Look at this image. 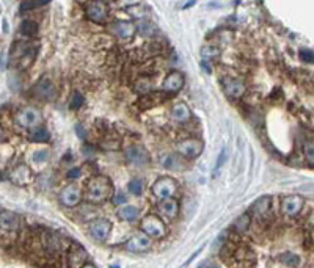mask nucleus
Instances as JSON below:
<instances>
[{
	"mask_svg": "<svg viewBox=\"0 0 314 268\" xmlns=\"http://www.w3.org/2000/svg\"><path fill=\"white\" fill-rule=\"evenodd\" d=\"M113 196V184L107 176H94L87 184V198L90 203L101 204Z\"/></svg>",
	"mask_w": 314,
	"mask_h": 268,
	"instance_id": "f257e3e1",
	"label": "nucleus"
},
{
	"mask_svg": "<svg viewBox=\"0 0 314 268\" xmlns=\"http://www.w3.org/2000/svg\"><path fill=\"white\" fill-rule=\"evenodd\" d=\"M15 121L22 129H35L43 123V113L33 105H27V107H22V109L16 113Z\"/></svg>",
	"mask_w": 314,
	"mask_h": 268,
	"instance_id": "f03ea898",
	"label": "nucleus"
},
{
	"mask_svg": "<svg viewBox=\"0 0 314 268\" xmlns=\"http://www.w3.org/2000/svg\"><path fill=\"white\" fill-rule=\"evenodd\" d=\"M140 229L149 238H162L167 234L165 223H163L157 215H146L140 223Z\"/></svg>",
	"mask_w": 314,
	"mask_h": 268,
	"instance_id": "7ed1b4c3",
	"label": "nucleus"
},
{
	"mask_svg": "<svg viewBox=\"0 0 314 268\" xmlns=\"http://www.w3.org/2000/svg\"><path fill=\"white\" fill-rule=\"evenodd\" d=\"M176 190H177V184L171 177H160L159 181L153 184V189H151L153 195L160 201L167 198H173Z\"/></svg>",
	"mask_w": 314,
	"mask_h": 268,
	"instance_id": "20e7f679",
	"label": "nucleus"
},
{
	"mask_svg": "<svg viewBox=\"0 0 314 268\" xmlns=\"http://www.w3.org/2000/svg\"><path fill=\"white\" fill-rule=\"evenodd\" d=\"M303 206H305L303 196H300V195L284 196L283 201H281V213H283L284 217H288V218L297 217L298 213L302 212Z\"/></svg>",
	"mask_w": 314,
	"mask_h": 268,
	"instance_id": "39448f33",
	"label": "nucleus"
},
{
	"mask_svg": "<svg viewBox=\"0 0 314 268\" xmlns=\"http://www.w3.org/2000/svg\"><path fill=\"white\" fill-rule=\"evenodd\" d=\"M82 201V189L77 184H68L65 189L60 192V203L65 207H76Z\"/></svg>",
	"mask_w": 314,
	"mask_h": 268,
	"instance_id": "423d86ee",
	"label": "nucleus"
},
{
	"mask_svg": "<svg viewBox=\"0 0 314 268\" xmlns=\"http://www.w3.org/2000/svg\"><path fill=\"white\" fill-rule=\"evenodd\" d=\"M203 149H204L203 141H200L197 138H187V140H182L181 143H177V152L187 158L200 157Z\"/></svg>",
	"mask_w": 314,
	"mask_h": 268,
	"instance_id": "0eeeda50",
	"label": "nucleus"
},
{
	"mask_svg": "<svg viewBox=\"0 0 314 268\" xmlns=\"http://www.w3.org/2000/svg\"><path fill=\"white\" fill-rule=\"evenodd\" d=\"M90 235L91 238H94L96 242H105L110 235V231H112V223L105 220V218H99V220H94L91 224H90Z\"/></svg>",
	"mask_w": 314,
	"mask_h": 268,
	"instance_id": "6e6552de",
	"label": "nucleus"
},
{
	"mask_svg": "<svg viewBox=\"0 0 314 268\" xmlns=\"http://www.w3.org/2000/svg\"><path fill=\"white\" fill-rule=\"evenodd\" d=\"M124 155H126L128 162L131 165H135V166H143V165H146L149 162V154H148V151L145 149L143 146H140V144H132V146H129L128 149H126V152H124Z\"/></svg>",
	"mask_w": 314,
	"mask_h": 268,
	"instance_id": "1a4fd4ad",
	"label": "nucleus"
},
{
	"mask_svg": "<svg viewBox=\"0 0 314 268\" xmlns=\"http://www.w3.org/2000/svg\"><path fill=\"white\" fill-rule=\"evenodd\" d=\"M108 30L119 39H131L137 32V25L129 21H115L113 24L108 25Z\"/></svg>",
	"mask_w": 314,
	"mask_h": 268,
	"instance_id": "9d476101",
	"label": "nucleus"
},
{
	"mask_svg": "<svg viewBox=\"0 0 314 268\" xmlns=\"http://www.w3.org/2000/svg\"><path fill=\"white\" fill-rule=\"evenodd\" d=\"M35 95L43 101H53L57 98V86L49 78H41L33 88Z\"/></svg>",
	"mask_w": 314,
	"mask_h": 268,
	"instance_id": "9b49d317",
	"label": "nucleus"
},
{
	"mask_svg": "<svg viewBox=\"0 0 314 268\" xmlns=\"http://www.w3.org/2000/svg\"><path fill=\"white\" fill-rule=\"evenodd\" d=\"M107 7L102 2H90L85 7V15L90 21L96 22V24H102L107 19Z\"/></svg>",
	"mask_w": 314,
	"mask_h": 268,
	"instance_id": "f8f14e48",
	"label": "nucleus"
},
{
	"mask_svg": "<svg viewBox=\"0 0 314 268\" xmlns=\"http://www.w3.org/2000/svg\"><path fill=\"white\" fill-rule=\"evenodd\" d=\"M184 75L179 71H171L165 78H163L162 90L165 93H179L184 88Z\"/></svg>",
	"mask_w": 314,
	"mask_h": 268,
	"instance_id": "ddd939ff",
	"label": "nucleus"
},
{
	"mask_svg": "<svg viewBox=\"0 0 314 268\" xmlns=\"http://www.w3.org/2000/svg\"><path fill=\"white\" fill-rule=\"evenodd\" d=\"M19 226H21V218L15 212H10V210L0 212V231L16 232L19 231Z\"/></svg>",
	"mask_w": 314,
	"mask_h": 268,
	"instance_id": "4468645a",
	"label": "nucleus"
},
{
	"mask_svg": "<svg viewBox=\"0 0 314 268\" xmlns=\"http://www.w3.org/2000/svg\"><path fill=\"white\" fill-rule=\"evenodd\" d=\"M223 91H225V95L231 99H239L243 96V93H245V85L242 80L239 78H223Z\"/></svg>",
	"mask_w": 314,
	"mask_h": 268,
	"instance_id": "2eb2a0df",
	"label": "nucleus"
},
{
	"mask_svg": "<svg viewBox=\"0 0 314 268\" xmlns=\"http://www.w3.org/2000/svg\"><path fill=\"white\" fill-rule=\"evenodd\" d=\"M149 248H151V238L145 235L143 232L132 235L126 242V249L132 252H145Z\"/></svg>",
	"mask_w": 314,
	"mask_h": 268,
	"instance_id": "dca6fc26",
	"label": "nucleus"
},
{
	"mask_svg": "<svg viewBox=\"0 0 314 268\" xmlns=\"http://www.w3.org/2000/svg\"><path fill=\"white\" fill-rule=\"evenodd\" d=\"M159 213L165 218H176L179 213V203L174 198L162 199L159 204Z\"/></svg>",
	"mask_w": 314,
	"mask_h": 268,
	"instance_id": "f3484780",
	"label": "nucleus"
},
{
	"mask_svg": "<svg viewBox=\"0 0 314 268\" xmlns=\"http://www.w3.org/2000/svg\"><path fill=\"white\" fill-rule=\"evenodd\" d=\"M171 118L174 119L176 123H187L192 119V110L190 107L184 102H177L176 105H173L171 109Z\"/></svg>",
	"mask_w": 314,
	"mask_h": 268,
	"instance_id": "a211bd4d",
	"label": "nucleus"
},
{
	"mask_svg": "<svg viewBox=\"0 0 314 268\" xmlns=\"http://www.w3.org/2000/svg\"><path fill=\"white\" fill-rule=\"evenodd\" d=\"M10 179L18 185H27L32 181V171L25 165H19L10 172Z\"/></svg>",
	"mask_w": 314,
	"mask_h": 268,
	"instance_id": "6ab92c4d",
	"label": "nucleus"
},
{
	"mask_svg": "<svg viewBox=\"0 0 314 268\" xmlns=\"http://www.w3.org/2000/svg\"><path fill=\"white\" fill-rule=\"evenodd\" d=\"M272 207V198L270 196H261L258 201H255L252 206V213L255 217H266Z\"/></svg>",
	"mask_w": 314,
	"mask_h": 268,
	"instance_id": "aec40b11",
	"label": "nucleus"
},
{
	"mask_svg": "<svg viewBox=\"0 0 314 268\" xmlns=\"http://www.w3.org/2000/svg\"><path fill=\"white\" fill-rule=\"evenodd\" d=\"M116 215L122 221H134V220H137L140 217V209L135 207V206H131V204H122L116 210Z\"/></svg>",
	"mask_w": 314,
	"mask_h": 268,
	"instance_id": "412c9836",
	"label": "nucleus"
},
{
	"mask_svg": "<svg viewBox=\"0 0 314 268\" xmlns=\"http://www.w3.org/2000/svg\"><path fill=\"white\" fill-rule=\"evenodd\" d=\"M50 140V132L44 126H38L30 132V141L33 143H46Z\"/></svg>",
	"mask_w": 314,
	"mask_h": 268,
	"instance_id": "4be33fe9",
	"label": "nucleus"
},
{
	"mask_svg": "<svg viewBox=\"0 0 314 268\" xmlns=\"http://www.w3.org/2000/svg\"><path fill=\"white\" fill-rule=\"evenodd\" d=\"M200 55H201L203 61H211V60H214V58H217L218 55H220V47L212 46V44L204 46V47H201Z\"/></svg>",
	"mask_w": 314,
	"mask_h": 268,
	"instance_id": "5701e85b",
	"label": "nucleus"
},
{
	"mask_svg": "<svg viewBox=\"0 0 314 268\" xmlns=\"http://www.w3.org/2000/svg\"><path fill=\"white\" fill-rule=\"evenodd\" d=\"M163 166L168 168V169L179 171V169H184L185 163L182 162V157L181 155H168L165 160H163Z\"/></svg>",
	"mask_w": 314,
	"mask_h": 268,
	"instance_id": "b1692460",
	"label": "nucleus"
},
{
	"mask_svg": "<svg viewBox=\"0 0 314 268\" xmlns=\"http://www.w3.org/2000/svg\"><path fill=\"white\" fill-rule=\"evenodd\" d=\"M21 33L24 36H36L38 35V24L35 21H30V19H25L22 21L21 24Z\"/></svg>",
	"mask_w": 314,
	"mask_h": 268,
	"instance_id": "393cba45",
	"label": "nucleus"
},
{
	"mask_svg": "<svg viewBox=\"0 0 314 268\" xmlns=\"http://www.w3.org/2000/svg\"><path fill=\"white\" fill-rule=\"evenodd\" d=\"M278 259H280V262L283 265L289 266V268H297L298 263H300V257L297 256V254H294V252H283Z\"/></svg>",
	"mask_w": 314,
	"mask_h": 268,
	"instance_id": "a878e982",
	"label": "nucleus"
},
{
	"mask_svg": "<svg viewBox=\"0 0 314 268\" xmlns=\"http://www.w3.org/2000/svg\"><path fill=\"white\" fill-rule=\"evenodd\" d=\"M128 190H129V193H132L135 196H140L143 192V182L140 179H132L128 184Z\"/></svg>",
	"mask_w": 314,
	"mask_h": 268,
	"instance_id": "bb28decb",
	"label": "nucleus"
},
{
	"mask_svg": "<svg viewBox=\"0 0 314 268\" xmlns=\"http://www.w3.org/2000/svg\"><path fill=\"white\" fill-rule=\"evenodd\" d=\"M49 0H35V2H21L19 5V11H29V10H33V8H38V7H43V5H47Z\"/></svg>",
	"mask_w": 314,
	"mask_h": 268,
	"instance_id": "cd10ccee",
	"label": "nucleus"
},
{
	"mask_svg": "<svg viewBox=\"0 0 314 268\" xmlns=\"http://www.w3.org/2000/svg\"><path fill=\"white\" fill-rule=\"evenodd\" d=\"M248 226H250V217L248 215H242L237 218V221L234 223V229L239 231V232H243V231H247L248 229Z\"/></svg>",
	"mask_w": 314,
	"mask_h": 268,
	"instance_id": "c85d7f7f",
	"label": "nucleus"
},
{
	"mask_svg": "<svg viewBox=\"0 0 314 268\" xmlns=\"http://www.w3.org/2000/svg\"><path fill=\"white\" fill-rule=\"evenodd\" d=\"M84 101H85L84 96H82L79 91H74L73 96H71V101H70V109H73V110L80 109V107L84 105Z\"/></svg>",
	"mask_w": 314,
	"mask_h": 268,
	"instance_id": "c756f323",
	"label": "nucleus"
},
{
	"mask_svg": "<svg viewBox=\"0 0 314 268\" xmlns=\"http://www.w3.org/2000/svg\"><path fill=\"white\" fill-rule=\"evenodd\" d=\"M305 158L308 160L309 166L314 165V157H312V141H306L305 144Z\"/></svg>",
	"mask_w": 314,
	"mask_h": 268,
	"instance_id": "7c9ffc66",
	"label": "nucleus"
},
{
	"mask_svg": "<svg viewBox=\"0 0 314 268\" xmlns=\"http://www.w3.org/2000/svg\"><path fill=\"white\" fill-rule=\"evenodd\" d=\"M47 160H49V151H38L33 155V162L36 163H43V162H47Z\"/></svg>",
	"mask_w": 314,
	"mask_h": 268,
	"instance_id": "2f4dec72",
	"label": "nucleus"
},
{
	"mask_svg": "<svg viewBox=\"0 0 314 268\" xmlns=\"http://www.w3.org/2000/svg\"><path fill=\"white\" fill-rule=\"evenodd\" d=\"M300 58H302L305 63H312V50L311 49H306V47H303V49H300Z\"/></svg>",
	"mask_w": 314,
	"mask_h": 268,
	"instance_id": "473e14b6",
	"label": "nucleus"
},
{
	"mask_svg": "<svg viewBox=\"0 0 314 268\" xmlns=\"http://www.w3.org/2000/svg\"><path fill=\"white\" fill-rule=\"evenodd\" d=\"M80 174H82L80 168H73V169L68 171V179H70V181H74V179H77V177L80 176Z\"/></svg>",
	"mask_w": 314,
	"mask_h": 268,
	"instance_id": "72a5a7b5",
	"label": "nucleus"
},
{
	"mask_svg": "<svg viewBox=\"0 0 314 268\" xmlns=\"http://www.w3.org/2000/svg\"><path fill=\"white\" fill-rule=\"evenodd\" d=\"M113 203L116 206H122V204H126V196L122 195V193H116V196L113 198Z\"/></svg>",
	"mask_w": 314,
	"mask_h": 268,
	"instance_id": "f704fd0d",
	"label": "nucleus"
},
{
	"mask_svg": "<svg viewBox=\"0 0 314 268\" xmlns=\"http://www.w3.org/2000/svg\"><path fill=\"white\" fill-rule=\"evenodd\" d=\"M201 66H203V71H204V72H208V74H211V72H212L209 61H201Z\"/></svg>",
	"mask_w": 314,
	"mask_h": 268,
	"instance_id": "c9c22d12",
	"label": "nucleus"
},
{
	"mask_svg": "<svg viewBox=\"0 0 314 268\" xmlns=\"http://www.w3.org/2000/svg\"><path fill=\"white\" fill-rule=\"evenodd\" d=\"M80 268H96L93 263H85V265H82Z\"/></svg>",
	"mask_w": 314,
	"mask_h": 268,
	"instance_id": "e433bc0d",
	"label": "nucleus"
},
{
	"mask_svg": "<svg viewBox=\"0 0 314 268\" xmlns=\"http://www.w3.org/2000/svg\"><path fill=\"white\" fill-rule=\"evenodd\" d=\"M2 135H4V130H2V127H0V140H2Z\"/></svg>",
	"mask_w": 314,
	"mask_h": 268,
	"instance_id": "4c0bfd02",
	"label": "nucleus"
},
{
	"mask_svg": "<svg viewBox=\"0 0 314 268\" xmlns=\"http://www.w3.org/2000/svg\"><path fill=\"white\" fill-rule=\"evenodd\" d=\"M110 268H119V265H112Z\"/></svg>",
	"mask_w": 314,
	"mask_h": 268,
	"instance_id": "58836bf2",
	"label": "nucleus"
}]
</instances>
